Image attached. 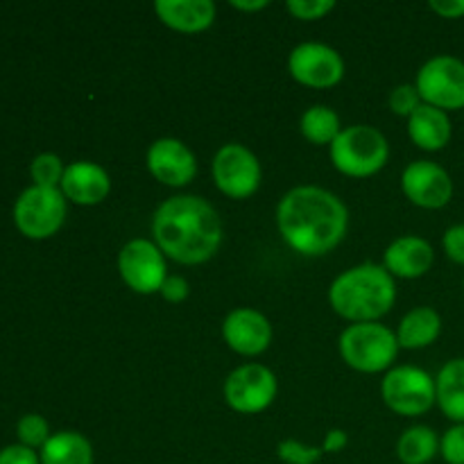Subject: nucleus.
<instances>
[{"mask_svg": "<svg viewBox=\"0 0 464 464\" xmlns=\"http://www.w3.org/2000/svg\"><path fill=\"white\" fill-rule=\"evenodd\" d=\"M154 12L163 25L184 34H198L216 23V5L211 0H157Z\"/></svg>", "mask_w": 464, "mask_h": 464, "instance_id": "a211bd4d", "label": "nucleus"}, {"mask_svg": "<svg viewBox=\"0 0 464 464\" xmlns=\"http://www.w3.org/2000/svg\"><path fill=\"white\" fill-rule=\"evenodd\" d=\"M16 435H18V444L27 449H44L45 442L50 440V426L48 421L44 420L36 412H30V415H23L16 424Z\"/></svg>", "mask_w": 464, "mask_h": 464, "instance_id": "a878e982", "label": "nucleus"}, {"mask_svg": "<svg viewBox=\"0 0 464 464\" xmlns=\"http://www.w3.org/2000/svg\"><path fill=\"white\" fill-rule=\"evenodd\" d=\"M39 458L41 464H93V447L77 430H59L50 435Z\"/></svg>", "mask_w": 464, "mask_h": 464, "instance_id": "4be33fe9", "label": "nucleus"}, {"mask_svg": "<svg viewBox=\"0 0 464 464\" xmlns=\"http://www.w3.org/2000/svg\"><path fill=\"white\" fill-rule=\"evenodd\" d=\"M433 263V245L421 236H401L383 254V267L397 279H420Z\"/></svg>", "mask_w": 464, "mask_h": 464, "instance_id": "f3484780", "label": "nucleus"}, {"mask_svg": "<svg viewBox=\"0 0 464 464\" xmlns=\"http://www.w3.org/2000/svg\"><path fill=\"white\" fill-rule=\"evenodd\" d=\"M276 376L270 367L247 362L240 365L227 376L225 381V401L231 411L240 415H256L272 406L276 399Z\"/></svg>", "mask_w": 464, "mask_h": 464, "instance_id": "9d476101", "label": "nucleus"}, {"mask_svg": "<svg viewBox=\"0 0 464 464\" xmlns=\"http://www.w3.org/2000/svg\"><path fill=\"white\" fill-rule=\"evenodd\" d=\"M331 308L352 324L379 322L397 302L394 276L376 263H361L335 276L329 288Z\"/></svg>", "mask_w": 464, "mask_h": 464, "instance_id": "7ed1b4c3", "label": "nucleus"}, {"mask_svg": "<svg viewBox=\"0 0 464 464\" xmlns=\"http://www.w3.org/2000/svg\"><path fill=\"white\" fill-rule=\"evenodd\" d=\"M229 5L234 9H240V12H261L270 3L267 0H231Z\"/></svg>", "mask_w": 464, "mask_h": 464, "instance_id": "c9c22d12", "label": "nucleus"}, {"mask_svg": "<svg viewBox=\"0 0 464 464\" xmlns=\"http://www.w3.org/2000/svg\"><path fill=\"white\" fill-rule=\"evenodd\" d=\"M118 272L134 293H159L168 276L166 254L157 247L154 240L134 238L118 254Z\"/></svg>", "mask_w": 464, "mask_h": 464, "instance_id": "9b49d317", "label": "nucleus"}, {"mask_svg": "<svg viewBox=\"0 0 464 464\" xmlns=\"http://www.w3.org/2000/svg\"><path fill=\"white\" fill-rule=\"evenodd\" d=\"M159 293H161V297L166 299V302L179 304V302H184L186 297H188L190 285H188V281L184 279V276H179V275H168Z\"/></svg>", "mask_w": 464, "mask_h": 464, "instance_id": "2f4dec72", "label": "nucleus"}, {"mask_svg": "<svg viewBox=\"0 0 464 464\" xmlns=\"http://www.w3.org/2000/svg\"><path fill=\"white\" fill-rule=\"evenodd\" d=\"M440 456L447 464H464V424H453L440 438Z\"/></svg>", "mask_w": 464, "mask_h": 464, "instance_id": "c756f323", "label": "nucleus"}, {"mask_svg": "<svg viewBox=\"0 0 464 464\" xmlns=\"http://www.w3.org/2000/svg\"><path fill=\"white\" fill-rule=\"evenodd\" d=\"M285 9L297 21H320L335 9L334 0H288Z\"/></svg>", "mask_w": 464, "mask_h": 464, "instance_id": "c85d7f7f", "label": "nucleus"}, {"mask_svg": "<svg viewBox=\"0 0 464 464\" xmlns=\"http://www.w3.org/2000/svg\"><path fill=\"white\" fill-rule=\"evenodd\" d=\"M442 334V317L435 308L417 306L399 322L397 340L403 349H426Z\"/></svg>", "mask_w": 464, "mask_h": 464, "instance_id": "aec40b11", "label": "nucleus"}, {"mask_svg": "<svg viewBox=\"0 0 464 464\" xmlns=\"http://www.w3.org/2000/svg\"><path fill=\"white\" fill-rule=\"evenodd\" d=\"M403 195L420 208H444L453 199V179L442 166L433 161L408 163L401 175Z\"/></svg>", "mask_w": 464, "mask_h": 464, "instance_id": "ddd939ff", "label": "nucleus"}, {"mask_svg": "<svg viewBox=\"0 0 464 464\" xmlns=\"http://www.w3.org/2000/svg\"><path fill=\"white\" fill-rule=\"evenodd\" d=\"M145 161H148L150 175L172 188L188 186L198 175V159L193 150L184 140L170 139V136L154 140L148 148Z\"/></svg>", "mask_w": 464, "mask_h": 464, "instance_id": "4468645a", "label": "nucleus"}, {"mask_svg": "<svg viewBox=\"0 0 464 464\" xmlns=\"http://www.w3.org/2000/svg\"><path fill=\"white\" fill-rule=\"evenodd\" d=\"M157 247L181 266L211 261L222 245V222L216 208L198 195H175L152 218Z\"/></svg>", "mask_w": 464, "mask_h": 464, "instance_id": "f03ea898", "label": "nucleus"}, {"mask_svg": "<svg viewBox=\"0 0 464 464\" xmlns=\"http://www.w3.org/2000/svg\"><path fill=\"white\" fill-rule=\"evenodd\" d=\"M347 442H349V438H347V433H344L343 429H331L329 433H326L324 444H322V451H324V453H338V451H343L344 447H347Z\"/></svg>", "mask_w": 464, "mask_h": 464, "instance_id": "f704fd0d", "label": "nucleus"}, {"mask_svg": "<svg viewBox=\"0 0 464 464\" xmlns=\"http://www.w3.org/2000/svg\"><path fill=\"white\" fill-rule=\"evenodd\" d=\"M281 238L304 256L334 252L349 229V211L343 199L320 186H297L276 207Z\"/></svg>", "mask_w": 464, "mask_h": 464, "instance_id": "f257e3e1", "label": "nucleus"}, {"mask_svg": "<svg viewBox=\"0 0 464 464\" xmlns=\"http://www.w3.org/2000/svg\"><path fill=\"white\" fill-rule=\"evenodd\" d=\"M390 111L397 113V116L411 118L415 113V109L421 104L420 91H417L415 84H399L390 91Z\"/></svg>", "mask_w": 464, "mask_h": 464, "instance_id": "cd10ccee", "label": "nucleus"}, {"mask_svg": "<svg viewBox=\"0 0 464 464\" xmlns=\"http://www.w3.org/2000/svg\"><path fill=\"white\" fill-rule=\"evenodd\" d=\"M288 71L299 84L311 89H331L344 77V59L335 48L306 41L288 54Z\"/></svg>", "mask_w": 464, "mask_h": 464, "instance_id": "f8f14e48", "label": "nucleus"}, {"mask_svg": "<svg viewBox=\"0 0 464 464\" xmlns=\"http://www.w3.org/2000/svg\"><path fill=\"white\" fill-rule=\"evenodd\" d=\"M222 338L240 356H258L272 344V324L256 308H236L222 322Z\"/></svg>", "mask_w": 464, "mask_h": 464, "instance_id": "2eb2a0df", "label": "nucleus"}, {"mask_svg": "<svg viewBox=\"0 0 464 464\" xmlns=\"http://www.w3.org/2000/svg\"><path fill=\"white\" fill-rule=\"evenodd\" d=\"M59 190L63 198L80 207H95L104 202L111 190V177L100 163L75 161L66 166Z\"/></svg>", "mask_w": 464, "mask_h": 464, "instance_id": "dca6fc26", "label": "nucleus"}, {"mask_svg": "<svg viewBox=\"0 0 464 464\" xmlns=\"http://www.w3.org/2000/svg\"><path fill=\"white\" fill-rule=\"evenodd\" d=\"M211 172L218 190L231 199L252 198L263 179L256 154L240 143L222 145L213 157Z\"/></svg>", "mask_w": 464, "mask_h": 464, "instance_id": "1a4fd4ad", "label": "nucleus"}, {"mask_svg": "<svg viewBox=\"0 0 464 464\" xmlns=\"http://www.w3.org/2000/svg\"><path fill=\"white\" fill-rule=\"evenodd\" d=\"M63 172H66V166L53 152L39 154V157H34V161L30 166L32 181L39 188H59L63 179Z\"/></svg>", "mask_w": 464, "mask_h": 464, "instance_id": "393cba45", "label": "nucleus"}, {"mask_svg": "<svg viewBox=\"0 0 464 464\" xmlns=\"http://www.w3.org/2000/svg\"><path fill=\"white\" fill-rule=\"evenodd\" d=\"M462 111H464V109H462Z\"/></svg>", "mask_w": 464, "mask_h": 464, "instance_id": "e433bc0d", "label": "nucleus"}, {"mask_svg": "<svg viewBox=\"0 0 464 464\" xmlns=\"http://www.w3.org/2000/svg\"><path fill=\"white\" fill-rule=\"evenodd\" d=\"M0 464H41V458L23 444H12L0 451Z\"/></svg>", "mask_w": 464, "mask_h": 464, "instance_id": "473e14b6", "label": "nucleus"}, {"mask_svg": "<svg viewBox=\"0 0 464 464\" xmlns=\"http://www.w3.org/2000/svg\"><path fill=\"white\" fill-rule=\"evenodd\" d=\"M429 7L442 18H464V0H430Z\"/></svg>", "mask_w": 464, "mask_h": 464, "instance_id": "72a5a7b5", "label": "nucleus"}, {"mask_svg": "<svg viewBox=\"0 0 464 464\" xmlns=\"http://www.w3.org/2000/svg\"><path fill=\"white\" fill-rule=\"evenodd\" d=\"M276 456L284 464H317L324 451L322 447H311L299 440H281L276 447Z\"/></svg>", "mask_w": 464, "mask_h": 464, "instance_id": "bb28decb", "label": "nucleus"}, {"mask_svg": "<svg viewBox=\"0 0 464 464\" xmlns=\"http://www.w3.org/2000/svg\"><path fill=\"white\" fill-rule=\"evenodd\" d=\"M451 134V118L438 107L421 102L415 109V113L408 118V136L417 148L426 150V152H440V150L447 148Z\"/></svg>", "mask_w": 464, "mask_h": 464, "instance_id": "6ab92c4d", "label": "nucleus"}, {"mask_svg": "<svg viewBox=\"0 0 464 464\" xmlns=\"http://www.w3.org/2000/svg\"><path fill=\"white\" fill-rule=\"evenodd\" d=\"M338 347L340 356L352 370L361 374H379L392 370L399 353V340L397 334L381 322H361L343 331Z\"/></svg>", "mask_w": 464, "mask_h": 464, "instance_id": "20e7f679", "label": "nucleus"}, {"mask_svg": "<svg viewBox=\"0 0 464 464\" xmlns=\"http://www.w3.org/2000/svg\"><path fill=\"white\" fill-rule=\"evenodd\" d=\"M435 394L444 417L453 424H464V358L444 362L435 376Z\"/></svg>", "mask_w": 464, "mask_h": 464, "instance_id": "412c9836", "label": "nucleus"}, {"mask_svg": "<svg viewBox=\"0 0 464 464\" xmlns=\"http://www.w3.org/2000/svg\"><path fill=\"white\" fill-rule=\"evenodd\" d=\"M440 453V438L430 426H411L397 440V458L401 464H429Z\"/></svg>", "mask_w": 464, "mask_h": 464, "instance_id": "5701e85b", "label": "nucleus"}, {"mask_svg": "<svg viewBox=\"0 0 464 464\" xmlns=\"http://www.w3.org/2000/svg\"><path fill=\"white\" fill-rule=\"evenodd\" d=\"M415 86L424 104L447 113L464 109V62L453 54H438L420 68Z\"/></svg>", "mask_w": 464, "mask_h": 464, "instance_id": "6e6552de", "label": "nucleus"}, {"mask_svg": "<svg viewBox=\"0 0 464 464\" xmlns=\"http://www.w3.org/2000/svg\"><path fill=\"white\" fill-rule=\"evenodd\" d=\"M299 130H302L304 139L311 140L313 145H329L331 148V143L343 131V125H340V116L334 109L326 107V104H315V107L304 111Z\"/></svg>", "mask_w": 464, "mask_h": 464, "instance_id": "b1692460", "label": "nucleus"}, {"mask_svg": "<svg viewBox=\"0 0 464 464\" xmlns=\"http://www.w3.org/2000/svg\"><path fill=\"white\" fill-rule=\"evenodd\" d=\"M381 397L385 406L401 417L426 415L438 403L435 379L415 365H399L381 381Z\"/></svg>", "mask_w": 464, "mask_h": 464, "instance_id": "423d86ee", "label": "nucleus"}, {"mask_svg": "<svg viewBox=\"0 0 464 464\" xmlns=\"http://www.w3.org/2000/svg\"><path fill=\"white\" fill-rule=\"evenodd\" d=\"M442 247L449 261L464 266V225H453L444 231Z\"/></svg>", "mask_w": 464, "mask_h": 464, "instance_id": "7c9ffc66", "label": "nucleus"}, {"mask_svg": "<svg viewBox=\"0 0 464 464\" xmlns=\"http://www.w3.org/2000/svg\"><path fill=\"white\" fill-rule=\"evenodd\" d=\"M66 202L59 188L30 186L14 204L16 229L30 240H45L57 234L66 220Z\"/></svg>", "mask_w": 464, "mask_h": 464, "instance_id": "0eeeda50", "label": "nucleus"}, {"mask_svg": "<svg viewBox=\"0 0 464 464\" xmlns=\"http://www.w3.org/2000/svg\"><path fill=\"white\" fill-rule=\"evenodd\" d=\"M331 163L338 172L356 179L376 175L390 159V145L383 131L372 125H352L340 131L329 148Z\"/></svg>", "mask_w": 464, "mask_h": 464, "instance_id": "39448f33", "label": "nucleus"}]
</instances>
